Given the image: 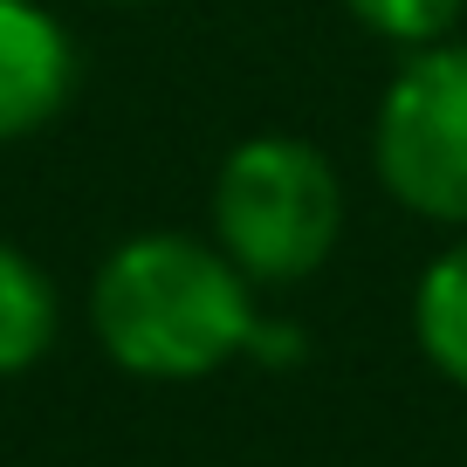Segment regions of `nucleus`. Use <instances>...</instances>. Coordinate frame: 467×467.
Wrapping results in <instances>:
<instances>
[{"label": "nucleus", "mask_w": 467, "mask_h": 467, "mask_svg": "<svg viewBox=\"0 0 467 467\" xmlns=\"http://www.w3.org/2000/svg\"><path fill=\"white\" fill-rule=\"evenodd\" d=\"M412 337H420L426 365L467 392V234L426 262L420 289H412Z\"/></svg>", "instance_id": "423d86ee"}, {"label": "nucleus", "mask_w": 467, "mask_h": 467, "mask_svg": "<svg viewBox=\"0 0 467 467\" xmlns=\"http://www.w3.org/2000/svg\"><path fill=\"white\" fill-rule=\"evenodd\" d=\"M76 97V42L42 0H0V145L42 131Z\"/></svg>", "instance_id": "20e7f679"}, {"label": "nucleus", "mask_w": 467, "mask_h": 467, "mask_svg": "<svg viewBox=\"0 0 467 467\" xmlns=\"http://www.w3.org/2000/svg\"><path fill=\"white\" fill-rule=\"evenodd\" d=\"M344 234V179L309 138L262 131L220 159L213 172V248L254 289H296L337 254Z\"/></svg>", "instance_id": "f03ea898"}, {"label": "nucleus", "mask_w": 467, "mask_h": 467, "mask_svg": "<svg viewBox=\"0 0 467 467\" xmlns=\"http://www.w3.org/2000/svg\"><path fill=\"white\" fill-rule=\"evenodd\" d=\"M62 330L56 282L42 275L35 254H21L15 241H0V379H21L48 358Z\"/></svg>", "instance_id": "39448f33"}, {"label": "nucleus", "mask_w": 467, "mask_h": 467, "mask_svg": "<svg viewBox=\"0 0 467 467\" xmlns=\"http://www.w3.org/2000/svg\"><path fill=\"white\" fill-rule=\"evenodd\" d=\"M89 330L103 358L151 385H192L254 350V282L200 234H131L89 282Z\"/></svg>", "instance_id": "f257e3e1"}, {"label": "nucleus", "mask_w": 467, "mask_h": 467, "mask_svg": "<svg viewBox=\"0 0 467 467\" xmlns=\"http://www.w3.org/2000/svg\"><path fill=\"white\" fill-rule=\"evenodd\" d=\"M371 165L406 213L467 234V42L412 48L371 117Z\"/></svg>", "instance_id": "7ed1b4c3"}, {"label": "nucleus", "mask_w": 467, "mask_h": 467, "mask_svg": "<svg viewBox=\"0 0 467 467\" xmlns=\"http://www.w3.org/2000/svg\"><path fill=\"white\" fill-rule=\"evenodd\" d=\"M344 15L365 35H379V42H392V48L412 56V48H433V42H447V35L461 28L467 0H344Z\"/></svg>", "instance_id": "0eeeda50"}, {"label": "nucleus", "mask_w": 467, "mask_h": 467, "mask_svg": "<svg viewBox=\"0 0 467 467\" xmlns=\"http://www.w3.org/2000/svg\"><path fill=\"white\" fill-rule=\"evenodd\" d=\"M124 7H151V0H124Z\"/></svg>", "instance_id": "6e6552de"}]
</instances>
